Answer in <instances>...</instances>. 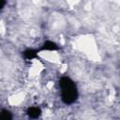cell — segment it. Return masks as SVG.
Segmentation results:
<instances>
[{"mask_svg":"<svg viewBox=\"0 0 120 120\" xmlns=\"http://www.w3.org/2000/svg\"><path fill=\"white\" fill-rule=\"evenodd\" d=\"M59 86L61 89V98L64 103L71 104L75 102L78 98V89L75 82L67 76H64L59 81Z\"/></svg>","mask_w":120,"mask_h":120,"instance_id":"6da1fadb","label":"cell"},{"mask_svg":"<svg viewBox=\"0 0 120 120\" xmlns=\"http://www.w3.org/2000/svg\"><path fill=\"white\" fill-rule=\"evenodd\" d=\"M27 114L30 118H33V119H37L40 116L41 114V110L39 107H37V106H32L30 108H28L27 110Z\"/></svg>","mask_w":120,"mask_h":120,"instance_id":"7a4b0ae2","label":"cell"},{"mask_svg":"<svg viewBox=\"0 0 120 120\" xmlns=\"http://www.w3.org/2000/svg\"><path fill=\"white\" fill-rule=\"evenodd\" d=\"M57 49H58L57 44L51 40H47L46 42H44L42 46V50H47V51H55Z\"/></svg>","mask_w":120,"mask_h":120,"instance_id":"3957f363","label":"cell"},{"mask_svg":"<svg viewBox=\"0 0 120 120\" xmlns=\"http://www.w3.org/2000/svg\"><path fill=\"white\" fill-rule=\"evenodd\" d=\"M0 120H12V113L8 110H2L0 112Z\"/></svg>","mask_w":120,"mask_h":120,"instance_id":"277c9868","label":"cell"},{"mask_svg":"<svg viewBox=\"0 0 120 120\" xmlns=\"http://www.w3.org/2000/svg\"><path fill=\"white\" fill-rule=\"evenodd\" d=\"M23 53H24V55H25L26 58H30V59H32V58H34V57L37 55V51L32 50V49H29V50L24 51Z\"/></svg>","mask_w":120,"mask_h":120,"instance_id":"5b68a950","label":"cell"},{"mask_svg":"<svg viewBox=\"0 0 120 120\" xmlns=\"http://www.w3.org/2000/svg\"><path fill=\"white\" fill-rule=\"evenodd\" d=\"M7 5V2L6 1H2V0H0V9H2V8H4V7Z\"/></svg>","mask_w":120,"mask_h":120,"instance_id":"8992f818","label":"cell"}]
</instances>
